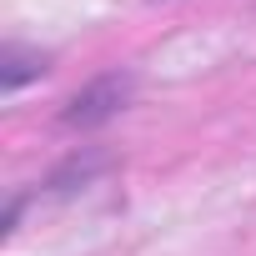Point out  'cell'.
Wrapping results in <instances>:
<instances>
[{
	"label": "cell",
	"instance_id": "1",
	"mask_svg": "<svg viewBox=\"0 0 256 256\" xmlns=\"http://www.w3.org/2000/svg\"><path fill=\"white\" fill-rule=\"evenodd\" d=\"M131 96H136V76L131 70H100L96 80H86L60 106V126H70V131H100V126H110L131 106Z\"/></svg>",
	"mask_w": 256,
	"mask_h": 256
},
{
	"label": "cell",
	"instance_id": "2",
	"mask_svg": "<svg viewBox=\"0 0 256 256\" xmlns=\"http://www.w3.org/2000/svg\"><path fill=\"white\" fill-rule=\"evenodd\" d=\"M50 70V56L46 50H26V46H6V56H0V90L6 96H16L20 86H30V80H40Z\"/></svg>",
	"mask_w": 256,
	"mask_h": 256
},
{
	"label": "cell",
	"instance_id": "3",
	"mask_svg": "<svg viewBox=\"0 0 256 256\" xmlns=\"http://www.w3.org/2000/svg\"><path fill=\"white\" fill-rule=\"evenodd\" d=\"M100 171H106V156H96V151H86V156H80V151H76L70 161H60V166L46 176V191H50V196H70V191L90 186Z\"/></svg>",
	"mask_w": 256,
	"mask_h": 256
},
{
	"label": "cell",
	"instance_id": "4",
	"mask_svg": "<svg viewBox=\"0 0 256 256\" xmlns=\"http://www.w3.org/2000/svg\"><path fill=\"white\" fill-rule=\"evenodd\" d=\"M20 211H26V196H10V206H6V236L16 231V221H20Z\"/></svg>",
	"mask_w": 256,
	"mask_h": 256
}]
</instances>
